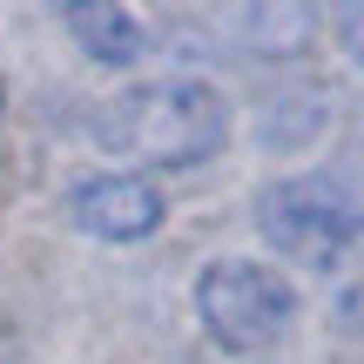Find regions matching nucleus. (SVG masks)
Wrapping results in <instances>:
<instances>
[{"instance_id": "1", "label": "nucleus", "mask_w": 364, "mask_h": 364, "mask_svg": "<svg viewBox=\"0 0 364 364\" xmlns=\"http://www.w3.org/2000/svg\"><path fill=\"white\" fill-rule=\"evenodd\" d=\"M95 142L142 169H196L230 142V108L209 81H142L95 115Z\"/></svg>"}, {"instance_id": "2", "label": "nucleus", "mask_w": 364, "mask_h": 364, "mask_svg": "<svg viewBox=\"0 0 364 364\" xmlns=\"http://www.w3.org/2000/svg\"><path fill=\"white\" fill-rule=\"evenodd\" d=\"M196 317L236 358L277 351L290 338V324H297V284L257 257H216L196 277Z\"/></svg>"}, {"instance_id": "3", "label": "nucleus", "mask_w": 364, "mask_h": 364, "mask_svg": "<svg viewBox=\"0 0 364 364\" xmlns=\"http://www.w3.org/2000/svg\"><path fill=\"white\" fill-rule=\"evenodd\" d=\"M257 230L270 236V250H284L290 263H311V270H331V263L351 250V230L331 209V196L317 189V176H284L257 196Z\"/></svg>"}, {"instance_id": "4", "label": "nucleus", "mask_w": 364, "mask_h": 364, "mask_svg": "<svg viewBox=\"0 0 364 364\" xmlns=\"http://www.w3.org/2000/svg\"><path fill=\"white\" fill-rule=\"evenodd\" d=\"M68 216H75V230L102 236V243H142V236L162 230V196L156 182L108 169V176H81L68 189Z\"/></svg>"}, {"instance_id": "5", "label": "nucleus", "mask_w": 364, "mask_h": 364, "mask_svg": "<svg viewBox=\"0 0 364 364\" xmlns=\"http://www.w3.org/2000/svg\"><path fill=\"white\" fill-rule=\"evenodd\" d=\"M61 27L75 34V48L88 54V61H102V68H129V61L149 54L142 21H135L129 7H115V0H68Z\"/></svg>"}, {"instance_id": "6", "label": "nucleus", "mask_w": 364, "mask_h": 364, "mask_svg": "<svg viewBox=\"0 0 364 364\" xmlns=\"http://www.w3.org/2000/svg\"><path fill=\"white\" fill-rule=\"evenodd\" d=\"M236 27H243V48L250 54H304L311 48V27L317 14L297 7V0H270V7H236Z\"/></svg>"}, {"instance_id": "7", "label": "nucleus", "mask_w": 364, "mask_h": 364, "mask_svg": "<svg viewBox=\"0 0 364 364\" xmlns=\"http://www.w3.org/2000/svg\"><path fill=\"white\" fill-rule=\"evenodd\" d=\"M317 189L331 196V209L344 216V230H351V236H364V135L338 142V156L317 169Z\"/></svg>"}, {"instance_id": "8", "label": "nucleus", "mask_w": 364, "mask_h": 364, "mask_svg": "<svg viewBox=\"0 0 364 364\" xmlns=\"http://www.w3.org/2000/svg\"><path fill=\"white\" fill-rule=\"evenodd\" d=\"M331 324H338L344 338H364V270L338 284V297H331Z\"/></svg>"}, {"instance_id": "9", "label": "nucleus", "mask_w": 364, "mask_h": 364, "mask_svg": "<svg viewBox=\"0 0 364 364\" xmlns=\"http://www.w3.org/2000/svg\"><path fill=\"white\" fill-rule=\"evenodd\" d=\"M338 41H344V54H351V61L364 68V0L338 14Z\"/></svg>"}, {"instance_id": "10", "label": "nucleus", "mask_w": 364, "mask_h": 364, "mask_svg": "<svg viewBox=\"0 0 364 364\" xmlns=\"http://www.w3.org/2000/svg\"><path fill=\"white\" fill-rule=\"evenodd\" d=\"M0 108H7V81H0Z\"/></svg>"}]
</instances>
